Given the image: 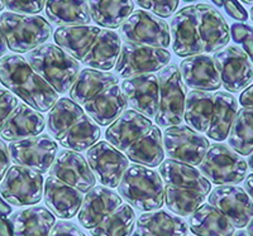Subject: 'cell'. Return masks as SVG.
Here are the masks:
<instances>
[{
	"mask_svg": "<svg viewBox=\"0 0 253 236\" xmlns=\"http://www.w3.org/2000/svg\"><path fill=\"white\" fill-rule=\"evenodd\" d=\"M169 27L172 49L178 57L215 53L230 40L228 23L218 9L208 4L185 6Z\"/></svg>",
	"mask_w": 253,
	"mask_h": 236,
	"instance_id": "1",
	"label": "cell"
},
{
	"mask_svg": "<svg viewBox=\"0 0 253 236\" xmlns=\"http://www.w3.org/2000/svg\"><path fill=\"white\" fill-rule=\"evenodd\" d=\"M46 127L49 135L63 148L78 153L86 152L101 135L99 125L69 98L56 101L48 111Z\"/></svg>",
	"mask_w": 253,
	"mask_h": 236,
	"instance_id": "2",
	"label": "cell"
},
{
	"mask_svg": "<svg viewBox=\"0 0 253 236\" xmlns=\"http://www.w3.org/2000/svg\"><path fill=\"white\" fill-rule=\"evenodd\" d=\"M0 82L35 110L49 111L58 100L57 92L17 55L0 58Z\"/></svg>",
	"mask_w": 253,
	"mask_h": 236,
	"instance_id": "3",
	"label": "cell"
},
{
	"mask_svg": "<svg viewBox=\"0 0 253 236\" xmlns=\"http://www.w3.org/2000/svg\"><path fill=\"white\" fill-rule=\"evenodd\" d=\"M26 61L57 94L70 91L80 72L78 61L53 43H44L29 51Z\"/></svg>",
	"mask_w": 253,
	"mask_h": 236,
	"instance_id": "4",
	"label": "cell"
},
{
	"mask_svg": "<svg viewBox=\"0 0 253 236\" xmlns=\"http://www.w3.org/2000/svg\"><path fill=\"white\" fill-rule=\"evenodd\" d=\"M119 196L142 212L157 211L165 203V187L160 173L141 164L126 168L118 184Z\"/></svg>",
	"mask_w": 253,
	"mask_h": 236,
	"instance_id": "5",
	"label": "cell"
},
{
	"mask_svg": "<svg viewBox=\"0 0 253 236\" xmlns=\"http://www.w3.org/2000/svg\"><path fill=\"white\" fill-rule=\"evenodd\" d=\"M5 43L15 53H26L42 46L52 34L51 24L40 15L5 12L0 15Z\"/></svg>",
	"mask_w": 253,
	"mask_h": 236,
	"instance_id": "6",
	"label": "cell"
},
{
	"mask_svg": "<svg viewBox=\"0 0 253 236\" xmlns=\"http://www.w3.org/2000/svg\"><path fill=\"white\" fill-rule=\"evenodd\" d=\"M247 162L223 143L210 144L199 164L203 176L216 186H236L247 177Z\"/></svg>",
	"mask_w": 253,
	"mask_h": 236,
	"instance_id": "7",
	"label": "cell"
},
{
	"mask_svg": "<svg viewBox=\"0 0 253 236\" xmlns=\"http://www.w3.org/2000/svg\"><path fill=\"white\" fill-rule=\"evenodd\" d=\"M160 100L155 116L156 124L161 128L180 125L184 120L186 86L182 81L178 67L167 65L158 72Z\"/></svg>",
	"mask_w": 253,
	"mask_h": 236,
	"instance_id": "8",
	"label": "cell"
},
{
	"mask_svg": "<svg viewBox=\"0 0 253 236\" xmlns=\"http://www.w3.org/2000/svg\"><path fill=\"white\" fill-rule=\"evenodd\" d=\"M170 61L171 53L167 49L124 42L115 62V75L126 80L133 76L157 72Z\"/></svg>",
	"mask_w": 253,
	"mask_h": 236,
	"instance_id": "9",
	"label": "cell"
},
{
	"mask_svg": "<svg viewBox=\"0 0 253 236\" xmlns=\"http://www.w3.org/2000/svg\"><path fill=\"white\" fill-rule=\"evenodd\" d=\"M119 37L124 42L165 48L170 46V27L166 20L147 10H135L119 27Z\"/></svg>",
	"mask_w": 253,
	"mask_h": 236,
	"instance_id": "10",
	"label": "cell"
},
{
	"mask_svg": "<svg viewBox=\"0 0 253 236\" xmlns=\"http://www.w3.org/2000/svg\"><path fill=\"white\" fill-rule=\"evenodd\" d=\"M44 179L31 168L14 164L1 179L0 193L6 202L17 207L32 206L42 200Z\"/></svg>",
	"mask_w": 253,
	"mask_h": 236,
	"instance_id": "11",
	"label": "cell"
},
{
	"mask_svg": "<svg viewBox=\"0 0 253 236\" xmlns=\"http://www.w3.org/2000/svg\"><path fill=\"white\" fill-rule=\"evenodd\" d=\"M164 150L171 161L199 166L207 154L210 143L205 136L199 134L187 125L166 128L162 135Z\"/></svg>",
	"mask_w": 253,
	"mask_h": 236,
	"instance_id": "12",
	"label": "cell"
},
{
	"mask_svg": "<svg viewBox=\"0 0 253 236\" xmlns=\"http://www.w3.org/2000/svg\"><path fill=\"white\" fill-rule=\"evenodd\" d=\"M14 164L31 168L38 173H46L53 163L58 147L51 135L41 134L32 138L12 141L8 147Z\"/></svg>",
	"mask_w": 253,
	"mask_h": 236,
	"instance_id": "13",
	"label": "cell"
},
{
	"mask_svg": "<svg viewBox=\"0 0 253 236\" xmlns=\"http://www.w3.org/2000/svg\"><path fill=\"white\" fill-rule=\"evenodd\" d=\"M213 60L220 75L221 85L228 92L242 91L253 81V64L239 47H224L214 53Z\"/></svg>",
	"mask_w": 253,
	"mask_h": 236,
	"instance_id": "14",
	"label": "cell"
},
{
	"mask_svg": "<svg viewBox=\"0 0 253 236\" xmlns=\"http://www.w3.org/2000/svg\"><path fill=\"white\" fill-rule=\"evenodd\" d=\"M86 161L95 178L108 188L118 187L126 168L129 167L128 158L108 141H99L89 148Z\"/></svg>",
	"mask_w": 253,
	"mask_h": 236,
	"instance_id": "15",
	"label": "cell"
},
{
	"mask_svg": "<svg viewBox=\"0 0 253 236\" xmlns=\"http://www.w3.org/2000/svg\"><path fill=\"white\" fill-rule=\"evenodd\" d=\"M48 173V176L55 177L81 193L89 192L96 183L86 159L80 153L70 149L60 150L56 154Z\"/></svg>",
	"mask_w": 253,
	"mask_h": 236,
	"instance_id": "16",
	"label": "cell"
},
{
	"mask_svg": "<svg viewBox=\"0 0 253 236\" xmlns=\"http://www.w3.org/2000/svg\"><path fill=\"white\" fill-rule=\"evenodd\" d=\"M209 204L221 212L234 228H246L253 217V202L238 186H219L209 195Z\"/></svg>",
	"mask_w": 253,
	"mask_h": 236,
	"instance_id": "17",
	"label": "cell"
},
{
	"mask_svg": "<svg viewBox=\"0 0 253 236\" xmlns=\"http://www.w3.org/2000/svg\"><path fill=\"white\" fill-rule=\"evenodd\" d=\"M126 105L146 118L155 119L160 100V82L153 73L133 76L122 82Z\"/></svg>",
	"mask_w": 253,
	"mask_h": 236,
	"instance_id": "18",
	"label": "cell"
},
{
	"mask_svg": "<svg viewBox=\"0 0 253 236\" xmlns=\"http://www.w3.org/2000/svg\"><path fill=\"white\" fill-rule=\"evenodd\" d=\"M123 203V199L112 188L94 186L84 197L78 220L83 228L91 230Z\"/></svg>",
	"mask_w": 253,
	"mask_h": 236,
	"instance_id": "19",
	"label": "cell"
},
{
	"mask_svg": "<svg viewBox=\"0 0 253 236\" xmlns=\"http://www.w3.org/2000/svg\"><path fill=\"white\" fill-rule=\"evenodd\" d=\"M151 119L134 110H124L118 119L109 125L105 138L110 145L124 153L152 128Z\"/></svg>",
	"mask_w": 253,
	"mask_h": 236,
	"instance_id": "20",
	"label": "cell"
},
{
	"mask_svg": "<svg viewBox=\"0 0 253 236\" xmlns=\"http://www.w3.org/2000/svg\"><path fill=\"white\" fill-rule=\"evenodd\" d=\"M185 86L198 91H215L221 86V80L213 57L196 55L186 57L178 67Z\"/></svg>",
	"mask_w": 253,
	"mask_h": 236,
	"instance_id": "21",
	"label": "cell"
},
{
	"mask_svg": "<svg viewBox=\"0 0 253 236\" xmlns=\"http://www.w3.org/2000/svg\"><path fill=\"white\" fill-rule=\"evenodd\" d=\"M158 170L166 186L194 191L205 197L211 191V183L193 166L167 159L160 164Z\"/></svg>",
	"mask_w": 253,
	"mask_h": 236,
	"instance_id": "22",
	"label": "cell"
},
{
	"mask_svg": "<svg viewBox=\"0 0 253 236\" xmlns=\"http://www.w3.org/2000/svg\"><path fill=\"white\" fill-rule=\"evenodd\" d=\"M89 118L101 127L114 123L126 107V101L119 85L104 89L81 106Z\"/></svg>",
	"mask_w": 253,
	"mask_h": 236,
	"instance_id": "23",
	"label": "cell"
},
{
	"mask_svg": "<svg viewBox=\"0 0 253 236\" xmlns=\"http://www.w3.org/2000/svg\"><path fill=\"white\" fill-rule=\"evenodd\" d=\"M44 202L47 207L60 219H72L79 212L84 196L80 191L48 176L43 186Z\"/></svg>",
	"mask_w": 253,
	"mask_h": 236,
	"instance_id": "24",
	"label": "cell"
},
{
	"mask_svg": "<svg viewBox=\"0 0 253 236\" xmlns=\"http://www.w3.org/2000/svg\"><path fill=\"white\" fill-rule=\"evenodd\" d=\"M46 128V119L40 111L26 102H20L9 116L0 132L1 138L9 141L40 135Z\"/></svg>",
	"mask_w": 253,
	"mask_h": 236,
	"instance_id": "25",
	"label": "cell"
},
{
	"mask_svg": "<svg viewBox=\"0 0 253 236\" xmlns=\"http://www.w3.org/2000/svg\"><path fill=\"white\" fill-rule=\"evenodd\" d=\"M100 29L92 26L60 27L53 33V39L60 48L81 62L94 47Z\"/></svg>",
	"mask_w": 253,
	"mask_h": 236,
	"instance_id": "26",
	"label": "cell"
},
{
	"mask_svg": "<svg viewBox=\"0 0 253 236\" xmlns=\"http://www.w3.org/2000/svg\"><path fill=\"white\" fill-rule=\"evenodd\" d=\"M139 236H187V224L184 219L164 210L142 213L137 220Z\"/></svg>",
	"mask_w": 253,
	"mask_h": 236,
	"instance_id": "27",
	"label": "cell"
},
{
	"mask_svg": "<svg viewBox=\"0 0 253 236\" xmlns=\"http://www.w3.org/2000/svg\"><path fill=\"white\" fill-rule=\"evenodd\" d=\"M119 84V77L109 71H100L94 68H84L76 77L70 89V99L83 106L91 100L98 92L107 87Z\"/></svg>",
	"mask_w": 253,
	"mask_h": 236,
	"instance_id": "28",
	"label": "cell"
},
{
	"mask_svg": "<svg viewBox=\"0 0 253 236\" xmlns=\"http://www.w3.org/2000/svg\"><path fill=\"white\" fill-rule=\"evenodd\" d=\"M14 236H49L56 219L43 206L17 211L10 217Z\"/></svg>",
	"mask_w": 253,
	"mask_h": 236,
	"instance_id": "29",
	"label": "cell"
},
{
	"mask_svg": "<svg viewBox=\"0 0 253 236\" xmlns=\"http://www.w3.org/2000/svg\"><path fill=\"white\" fill-rule=\"evenodd\" d=\"M122 40L119 34L110 29L101 28L99 32L94 47L81 64L94 69L109 71L114 68L115 62L121 53Z\"/></svg>",
	"mask_w": 253,
	"mask_h": 236,
	"instance_id": "30",
	"label": "cell"
},
{
	"mask_svg": "<svg viewBox=\"0 0 253 236\" xmlns=\"http://www.w3.org/2000/svg\"><path fill=\"white\" fill-rule=\"evenodd\" d=\"M189 229L196 236H233L236 228L211 204H202L190 215Z\"/></svg>",
	"mask_w": 253,
	"mask_h": 236,
	"instance_id": "31",
	"label": "cell"
},
{
	"mask_svg": "<svg viewBox=\"0 0 253 236\" xmlns=\"http://www.w3.org/2000/svg\"><path fill=\"white\" fill-rule=\"evenodd\" d=\"M123 154L128 158V161L141 164L144 167L160 166L165 159L164 141L160 128L157 125H152V128L134 144L130 145Z\"/></svg>",
	"mask_w": 253,
	"mask_h": 236,
	"instance_id": "32",
	"label": "cell"
},
{
	"mask_svg": "<svg viewBox=\"0 0 253 236\" xmlns=\"http://www.w3.org/2000/svg\"><path fill=\"white\" fill-rule=\"evenodd\" d=\"M238 111V102L232 94L218 91L214 94V109L209 128L208 138L215 141H223L228 138L229 130Z\"/></svg>",
	"mask_w": 253,
	"mask_h": 236,
	"instance_id": "33",
	"label": "cell"
},
{
	"mask_svg": "<svg viewBox=\"0 0 253 236\" xmlns=\"http://www.w3.org/2000/svg\"><path fill=\"white\" fill-rule=\"evenodd\" d=\"M46 15L60 27L87 26L91 22L86 0H46Z\"/></svg>",
	"mask_w": 253,
	"mask_h": 236,
	"instance_id": "34",
	"label": "cell"
},
{
	"mask_svg": "<svg viewBox=\"0 0 253 236\" xmlns=\"http://www.w3.org/2000/svg\"><path fill=\"white\" fill-rule=\"evenodd\" d=\"M91 20L105 29L121 27L134 10L133 0H87Z\"/></svg>",
	"mask_w": 253,
	"mask_h": 236,
	"instance_id": "35",
	"label": "cell"
},
{
	"mask_svg": "<svg viewBox=\"0 0 253 236\" xmlns=\"http://www.w3.org/2000/svg\"><path fill=\"white\" fill-rule=\"evenodd\" d=\"M214 109V95L208 91L193 90L186 95L184 120L198 133H207Z\"/></svg>",
	"mask_w": 253,
	"mask_h": 236,
	"instance_id": "36",
	"label": "cell"
},
{
	"mask_svg": "<svg viewBox=\"0 0 253 236\" xmlns=\"http://www.w3.org/2000/svg\"><path fill=\"white\" fill-rule=\"evenodd\" d=\"M229 147L239 156L253 153V111L242 107L237 111L228 134Z\"/></svg>",
	"mask_w": 253,
	"mask_h": 236,
	"instance_id": "37",
	"label": "cell"
},
{
	"mask_svg": "<svg viewBox=\"0 0 253 236\" xmlns=\"http://www.w3.org/2000/svg\"><path fill=\"white\" fill-rule=\"evenodd\" d=\"M135 213L128 203H122L98 226L91 229L92 236H130L134 230Z\"/></svg>",
	"mask_w": 253,
	"mask_h": 236,
	"instance_id": "38",
	"label": "cell"
},
{
	"mask_svg": "<svg viewBox=\"0 0 253 236\" xmlns=\"http://www.w3.org/2000/svg\"><path fill=\"white\" fill-rule=\"evenodd\" d=\"M205 201V196L198 192L181 188L165 187V203L167 208L180 217L193 215Z\"/></svg>",
	"mask_w": 253,
	"mask_h": 236,
	"instance_id": "39",
	"label": "cell"
},
{
	"mask_svg": "<svg viewBox=\"0 0 253 236\" xmlns=\"http://www.w3.org/2000/svg\"><path fill=\"white\" fill-rule=\"evenodd\" d=\"M230 37L236 43L241 44L242 49L250 57L253 64V28L243 23H233L229 28Z\"/></svg>",
	"mask_w": 253,
	"mask_h": 236,
	"instance_id": "40",
	"label": "cell"
},
{
	"mask_svg": "<svg viewBox=\"0 0 253 236\" xmlns=\"http://www.w3.org/2000/svg\"><path fill=\"white\" fill-rule=\"evenodd\" d=\"M137 5L160 18H169L176 12L180 0H134Z\"/></svg>",
	"mask_w": 253,
	"mask_h": 236,
	"instance_id": "41",
	"label": "cell"
},
{
	"mask_svg": "<svg viewBox=\"0 0 253 236\" xmlns=\"http://www.w3.org/2000/svg\"><path fill=\"white\" fill-rule=\"evenodd\" d=\"M46 0H4V6L17 14H38L43 10Z\"/></svg>",
	"mask_w": 253,
	"mask_h": 236,
	"instance_id": "42",
	"label": "cell"
},
{
	"mask_svg": "<svg viewBox=\"0 0 253 236\" xmlns=\"http://www.w3.org/2000/svg\"><path fill=\"white\" fill-rule=\"evenodd\" d=\"M19 101L13 92L6 89H0V132L3 130L4 124L8 118L12 115L15 107L18 106Z\"/></svg>",
	"mask_w": 253,
	"mask_h": 236,
	"instance_id": "43",
	"label": "cell"
},
{
	"mask_svg": "<svg viewBox=\"0 0 253 236\" xmlns=\"http://www.w3.org/2000/svg\"><path fill=\"white\" fill-rule=\"evenodd\" d=\"M49 236H86L74 222L58 221L53 225Z\"/></svg>",
	"mask_w": 253,
	"mask_h": 236,
	"instance_id": "44",
	"label": "cell"
},
{
	"mask_svg": "<svg viewBox=\"0 0 253 236\" xmlns=\"http://www.w3.org/2000/svg\"><path fill=\"white\" fill-rule=\"evenodd\" d=\"M223 6H224L225 12H227V14L230 18H233V19L238 20V22H246L248 19V13L238 3V0H225Z\"/></svg>",
	"mask_w": 253,
	"mask_h": 236,
	"instance_id": "45",
	"label": "cell"
},
{
	"mask_svg": "<svg viewBox=\"0 0 253 236\" xmlns=\"http://www.w3.org/2000/svg\"><path fill=\"white\" fill-rule=\"evenodd\" d=\"M10 156H9L8 147L5 145L1 139H0V181L4 178L8 169L10 168Z\"/></svg>",
	"mask_w": 253,
	"mask_h": 236,
	"instance_id": "46",
	"label": "cell"
},
{
	"mask_svg": "<svg viewBox=\"0 0 253 236\" xmlns=\"http://www.w3.org/2000/svg\"><path fill=\"white\" fill-rule=\"evenodd\" d=\"M239 104L245 109L252 110L253 111V84L250 85L245 91L242 92L239 96Z\"/></svg>",
	"mask_w": 253,
	"mask_h": 236,
	"instance_id": "47",
	"label": "cell"
},
{
	"mask_svg": "<svg viewBox=\"0 0 253 236\" xmlns=\"http://www.w3.org/2000/svg\"><path fill=\"white\" fill-rule=\"evenodd\" d=\"M0 236H14L12 222L4 216H0Z\"/></svg>",
	"mask_w": 253,
	"mask_h": 236,
	"instance_id": "48",
	"label": "cell"
},
{
	"mask_svg": "<svg viewBox=\"0 0 253 236\" xmlns=\"http://www.w3.org/2000/svg\"><path fill=\"white\" fill-rule=\"evenodd\" d=\"M245 191L253 202V173L252 174H248L245 178Z\"/></svg>",
	"mask_w": 253,
	"mask_h": 236,
	"instance_id": "49",
	"label": "cell"
},
{
	"mask_svg": "<svg viewBox=\"0 0 253 236\" xmlns=\"http://www.w3.org/2000/svg\"><path fill=\"white\" fill-rule=\"evenodd\" d=\"M10 213H12V207L0 197V216L6 217L8 215H10Z\"/></svg>",
	"mask_w": 253,
	"mask_h": 236,
	"instance_id": "50",
	"label": "cell"
},
{
	"mask_svg": "<svg viewBox=\"0 0 253 236\" xmlns=\"http://www.w3.org/2000/svg\"><path fill=\"white\" fill-rule=\"evenodd\" d=\"M6 43H5V38H4L3 31H1V27H0V58L4 57L6 52Z\"/></svg>",
	"mask_w": 253,
	"mask_h": 236,
	"instance_id": "51",
	"label": "cell"
},
{
	"mask_svg": "<svg viewBox=\"0 0 253 236\" xmlns=\"http://www.w3.org/2000/svg\"><path fill=\"white\" fill-rule=\"evenodd\" d=\"M247 226H248V229H247V233L250 234V236H253V217H252V220H251V221H250V224H248Z\"/></svg>",
	"mask_w": 253,
	"mask_h": 236,
	"instance_id": "52",
	"label": "cell"
},
{
	"mask_svg": "<svg viewBox=\"0 0 253 236\" xmlns=\"http://www.w3.org/2000/svg\"><path fill=\"white\" fill-rule=\"evenodd\" d=\"M211 1H213V3L215 4V5L218 6V8H220V6L224 5V1H225V0H211Z\"/></svg>",
	"mask_w": 253,
	"mask_h": 236,
	"instance_id": "53",
	"label": "cell"
},
{
	"mask_svg": "<svg viewBox=\"0 0 253 236\" xmlns=\"http://www.w3.org/2000/svg\"><path fill=\"white\" fill-rule=\"evenodd\" d=\"M233 236H250V234L247 231H243V230H239L238 233H234Z\"/></svg>",
	"mask_w": 253,
	"mask_h": 236,
	"instance_id": "54",
	"label": "cell"
},
{
	"mask_svg": "<svg viewBox=\"0 0 253 236\" xmlns=\"http://www.w3.org/2000/svg\"><path fill=\"white\" fill-rule=\"evenodd\" d=\"M248 167H250V169L253 172V153L251 154L250 159H248Z\"/></svg>",
	"mask_w": 253,
	"mask_h": 236,
	"instance_id": "55",
	"label": "cell"
},
{
	"mask_svg": "<svg viewBox=\"0 0 253 236\" xmlns=\"http://www.w3.org/2000/svg\"><path fill=\"white\" fill-rule=\"evenodd\" d=\"M4 8H5V6H4V0H0V12H1Z\"/></svg>",
	"mask_w": 253,
	"mask_h": 236,
	"instance_id": "56",
	"label": "cell"
},
{
	"mask_svg": "<svg viewBox=\"0 0 253 236\" xmlns=\"http://www.w3.org/2000/svg\"><path fill=\"white\" fill-rule=\"evenodd\" d=\"M241 1H243L246 4H253V0H241Z\"/></svg>",
	"mask_w": 253,
	"mask_h": 236,
	"instance_id": "57",
	"label": "cell"
},
{
	"mask_svg": "<svg viewBox=\"0 0 253 236\" xmlns=\"http://www.w3.org/2000/svg\"><path fill=\"white\" fill-rule=\"evenodd\" d=\"M250 15H251V19H252V22H253V6H252V8H251Z\"/></svg>",
	"mask_w": 253,
	"mask_h": 236,
	"instance_id": "58",
	"label": "cell"
},
{
	"mask_svg": "<svg viewBox=\"0 0 253 236\" xmlns=\"http://www.w3.org/2000/svg\"><path fill=\"white\" fill-rule=\"evenodd\" d=\"M185 3H193V1H196V0H184Z\"/></svg>",
	"mask_w": 253,
	"mask_h": 236,
	"instance_id": "59",
	"label": "cell"
},
{
	"mask_svg": "<svg viewBox=\"0 0 253 236\" xmlns=\"http://www.w3.org/2000/svg\"><path fill=\"white\" fill-rule=\"evenodd\" d=\"M130 236H139V235L137 233H134V234H132V235H130Z\"/></svg>",
	"mask_w": 253,
	"mask_h": 236,
	"instance_id": "60",
	"label": "cell"
}]
</instances>
